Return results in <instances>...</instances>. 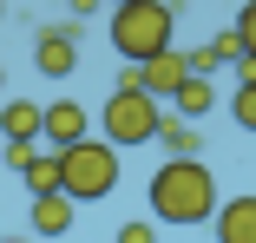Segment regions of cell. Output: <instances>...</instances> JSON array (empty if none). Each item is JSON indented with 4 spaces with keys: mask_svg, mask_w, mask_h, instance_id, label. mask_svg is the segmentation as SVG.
Segmentation results:
<instances>
[{
    "mask_svg": "<svg viewBox=\"0 0 256 243\" xmlns=\"http://www.w3.org/2000/svg\"><path fill=\"white\" fill-rule=\"evenodd\" d=\"M144 198H151V210H158V224H210L217 204H224L204 158H164Z\"/></svg>",
    "mask_w": 256,
    "mask_h": 243,
    "instance_id": "cell-1",
    "label": "cell"
},
{
    "mask_svg": "<svg viewBox=\"0 0 256 243\" xmlns=\"http://www.w3.org/2000/svg\"><path fill=\"white\" fill-rule=\"evenodd\" d=\"M53 158H60V198L66 204H92V198L118 190V152L106 138H79V144H66Z\"/></svg>",
    "mask_w": 256,
    "mask_h": 243,
    "instance_id": "cell-2",
    "label": "cell"
},
{
    "mask_svg": "<svg viewBox=\"0 0 256 243\" xmlns=\"http://www.w3.org/2000/svg\"><path fill=\"white\" fill-rule=\"evenodd\" d=\"M171 26H178V7H164V0L112 7V46L125 53V66H144V60L171 53Z\"/></svg>",
    "mask_w": 256,
    "mask_h": 243,
    "instance_id": "cell-3",
    "label": "cell"
},
{
    "mask_svg": "<svg viewBox=\"0 0 256 243\" xmlns=\"http://www.w3.org/2000/svg\"><path fill=\"white\" fill-rule=\"evenodd\" d=\"M158 118H164V106H158V99H144L138 86H118L112 99H106V144H112V152H132V144H151Z\"/></svg>",
    "mask_w": 256,
    "mask_h": 243,
    "instance_id": "cell-4",
    "label": "cell"
},
{
    "mask_svg": "<svg viewBox=\"0 0 256 243\" xmlns=\"http://www.w3.org/2000/svg\"><path fill=\"white\" fill-rule=\"evenodd\" d=\"M40 138H46V152H66V144L92 138V112L79 99H53V106H40Z\"/></svg>",
    "mask_w": 256,
    "mask_h": 243,
    "instance_id": "cell-5",
    "label": "cell"
},
{
    "mask_svg": "<svg viewBox=\"0 0 256 243\" xmlns=\"http://www.w3.org/2000/svg\"><path fill=\"white\" fill-rule=\"evenodd\" d=\"M33 66H40L46 79H66V72L79 66V33H72V26H46V33L33 40Z\"/></svg>",
    "mask_w": 256,
    "mask_h": 243,
    "instance_id": "cell-6",
    "label": "cell"
},
{
    "mask_svg": "<svg viewBox=\"0 0 256 243\" xmlns=\"http://www.w3.org/2000/svg\"><path fill=\"white\" fill-rule=\"evenodd\" d=\"M190 79V66H184V53H158V60H144L138 66V92L144 99H158V106H171V92Z\"/></svg>",
    "mask_w": 256,
    "mask_h": 243,
    "instance_id": "cell-7",
    "label": "cell"
},
{
    "mask_svg": "<svg viewBox=\"0 0 256 243\" xmlns=\"http://www.w3.org/2000/svg\"><path fill=\"white\" fill-rule=\"evenodd\" d=\"M217 243H256V198L217 204Z\"/></svg>",
    "mask_w": 256,
    "mask_h": 243,
    "instance_id": "cell-8",
    "label": "cell"
},
{
    "mask_svg": "<svg viewBox=\"0 0 256 243\" xmlns=\"http://www.w3.org/2000/svg\"><path fill=\"white\" fill-rule=\"evenodd\" d=\"M72 204L60 198V190H46V198H33V210H26V224H33V236H66L72 230Z\"/></svg>",
    "mask_w": 256,
    "mask_h": 243,
    "instance_id": "cell-9",
    "label": "cell"
},
{
    "mask_svg": "<svg viewBox=\"0 0 256 243\" xmlns=\"http://www.w3.org/2000/svg\"><path fill=\"white\" fill-rule=\"evenodd\" d=\"M0 138L7 144H40V106L33 99H7L0 106Z\"/></svg>",
    "mask_w": 256,
    "mask_h": 243,
    "instance_id": "cell-10",
    "label": "cell"
},
{
    "mask_svg": "<svg viewBox=\"0 0 256 243\" xmlns=\"http://www.w3.org/2000/svg\"><path fill=\"white\" fill-rule=\"evenodd\" d=\"M151 138H158V144H164L171 158H204V144H197V132H190L184 118H171V112L158 118V132H151Z\"/></svg>",
    "mask_w": 256,
    "mask_h": 243,
    "instance_id": "cell-11",
    "label": "cell"
},
{
    "mask_svg": "<svg viewBox=\"0 0 256 243\" xmlns=\"http://www.w3.org/2000/svg\"><path fill=\"white\" fill-rule=\"evenodd\" d=\"M171 106H178L171 118H184V125H190V118H204V112L217 106V99H210V79H184V86L171 92Z\"/></svg>",
    "mask_w": 256,
    "mask_h": 243,
    "instance_id": "cell-12",
    "label": "cell"
},
{
    "mask_svg": "<svg viewBox=\"0 0 256 243\" xmlns=\"http://www.w3.org/2000/svg\"><path fill=\"white\" fill-rule=\"evenodd\" d=\"M20 178H26L33 198H46V190H60V158H53V152H33V164H26Z\"/></svg>",
    "mask_w": 256,
    "mask_h": 243,
    "instance_id": "cell-13",
    "label": "cell"
},
{
    "mask_svg": "<svg viewBox=\"0 0 256 243\" xmlns=\"http://www.w3.org/2000/svg\"><path fill=\"white\" fill-rule=\"evenodd\" d=\"M230 118L243 132H256V86H236V99H230Z\"/></svg>",
    "mask_w": 256,
    "mask_h": 243,
    "instance_id": "cell-14",
    "label": "cell"
},
{
    "mask_svg": "<svg viewBox=\"0 0 256 243\" xmlns=\"http://www.w3.org/2000/svg\"><path fill=\"white\" fill-rule=\"evenodd\" d=\"M118 243H158V230L151 224H118Z\"/></svg>",
    "mask_w": 256,
    "mask_h": 243,
    "instance_id": "cell-15",
    "label": "cell"
},
{
    "mask_svg": "<svg viewBox=\"0 0 256 243\" xmlns=\"http://www.w3.org/2000/svg\"><path fill=\"white\" fill-rule=\"evenodd\" d=\"M33 152H40V144H7V164H14V171H26V164H33Z\"/></svg>",
    "mask_w": 256,
    "mask_h": 243,
    "instance_id": "cell-16",
    "label": "cell"
},
{
    "mask_svg": "<svg viewBox=\"0 0 256 243\" xmlns=\"http://www.w3.org/2000/svg\"><path fill=\"white\" fill-rule=\"evenodd\" d=\"M98 7H106V0H72V14H98Z\"/></svg>",
    "mask_w": 256,
    "mask_h": 243,
    "instance_id": "cell-17",
    "label": "cell"
},
{
    "mask_svg": "<svg viewBox=\"0 0 256 243\" xmlns=\"http://www.w3.org/2000/svg\"><path fill=\"white\" fill-rule=\"evenodd\" d=\"M7 243H33V236H7Z\"/></svg>",
    "mask_w": 256,
    "mask_h": 243,
    "instance_id": "cell-18",
    "label": "cell"
},
{
    "mask_svg": "<svg viewBox=\"0 0 256 243\" xmlns=\"http://www.w3.org/2000/svg\"><path fill=\"white\" fill-rule=\"evenodd\" d=\"M164 7H178V0H164Z\"/></svg>",
    "mask_w": 256,
    "mask_h": 243,
    "instance_id": "cell-19",
    "label": "cell"
},
{
    "mask_svg": "<svg viewBox=\"0 0 256 243\" xmlns=\"http://www.w3.org/2000/svg\"><path fill=\"white\" fill-rule=\"evenodd\" d=\"M118 7H132V0H118Z\"/></svg>",
    "mask_w": 256,
    "mask_h": 243,
    "instance_id": "cell-20",
    "label": "cell"
},
{
    "mask_svg": "<svg viewBox=\"0 0 256 243\" xmlns=\"http://www.w3.org/2000/svg\"><path fill=\"white\" fill-rule=\"evenodd\" d=\"M0 14H7V7H0Z\"/></svg>",
    "mask_w": 256,
    "mask_h": 243,
    "instance_id": "cell-21",
    "label": "cell"
}]
</instances>
